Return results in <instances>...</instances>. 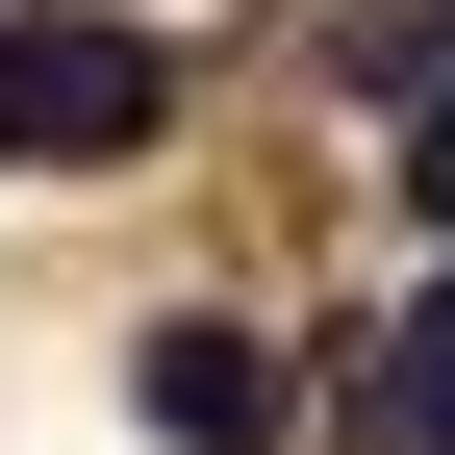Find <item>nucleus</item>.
<instances>
[{
	"label": "nucleus",
	"instance_id": "20e7f679",
	"mask_svg": "<svg viewBox=\"0 0 455 455\" xmlns=\"http://www.w3.org/2000/svg\"><path fill=\"white\" fill-rule=\"evenodd\" d=\"M405 203H430V228H455V101H430V127H405Z\"/></svg>",
	"mask_w": 455,
	"mask_h": 455
},
{
	"label": "nucleus",
	"instance_id": "7ed1b4c3",
	"mask_svg": "<svg viewBox=\"0 0 455 455\" xmlns=\"http://www.w3.org/2000/svg\"><path fill=\"white\" fill-rule=\"evenodd\" d=\"M355 430H405V455H455V278L355 329Z\"/></svg>",
	"mask_w": 455,
	"mask_h": 455
},
{
	"label": "nucleus",
	"instance_id": "f257e3e1",
	"mask_svg": "<svg viewBox=\"0 0 455 455\" xmlns=\"http://www.w3.org/2000/svg\"><path fill=\"white\" fill-rule=\"evenodd\" d=\"M178 127V26H101V0H0V178H101V152Z\"/></svg>",
	"mask_w": 455,
	"mask_h": 455
},
{
	"label": "nucleus",
	"instance_id": "f03ea898",
	"mask_svg": "<svg viewBox=\"0 0 455 455\" xmlns=\"http://www.w3.org/2000/svg\"><path fill=\"white\" fill-rule=\"evenodd\" d=\"M127 405L178 430V455H253V430H278V355H253V329H152V355H127Z\"/></svg>",
	"mask_w": 455,
	"mask_h": 455
}]
</instances>
